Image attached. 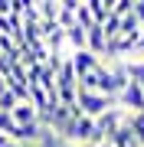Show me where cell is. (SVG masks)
Listing matches in <instances>:
<instances>
[{"instance_id": "obj_17", "label": "cell", "mask_w": 144, "mask_h": 147, "mask_svg": "<svg viewBox=\"0 0 144 147\" xmlns=\"http://www.w3.org/2000/svg\"><path fill=\"white\" fill-rule=\"evenodd\" d=\"M131 10H134V0H118V3L112 7L115 16H124V13H131Z\"/></svg>"}, {"instance_id": "obj_13", "label": "cell", "mask_w": 144, "mask_h": 147, "mask_svg": "<svg viewBox=\"0 0 144 147\" xmlns=\"http://www.w3.org/2000/svg\"><path fill=\"white\" fill-rule=\"evenodd\" d=\"M0 134H7L13 141V134H16V121L10 118V111H0Z\"/></svg>"}, {"instance_id": "obj_27", "label": "cell", "mask_w": 144, "mask_h": 147, "mask_svg": "<svg viewBox=\"0 0 144 147\" xmlns=\"http://www.w3.org/2000/svg\"><path fill=\"white\" fill-rule=\"evenodd\" d=\"M0 36H3V33H0Z\"/></svg>"}, {"instance_id": "obj_23", "label": "cell", "mask_w": 144, "mask_h": 147, "mask_svg": "<svg viewBox=\"0 0 144 147\" xmlns=\"http://www.w3.org/2000/svg\"><path fill=\"white\" fill-rule=\"evenodd\" d=\"M101 3H105V7H108V10H112V7L118 3V0H101Z\"/></svg>"}, {"instance_id": "obj_11", "label": "cell", "mask_w": 144, "mask_h": 147, "mask_svg": "<svg viewBox=\"0 0 144 147\" xmlns=\"http://www.w3.org/2000/svg\"><path fill=\"white\" fill-rule=\"evenodd\" d=\"M101 33H105V36H118V33H121V16L108 13L105 20H101Z\"/></svg>"}, {"instance_id": "obj_24", "label": "cell", "mask_w": 144, "mask_h": 147, "mask_svg": "<svg viewBox=\"0 0 144 147\" xmlns=\"http://www.w3.org/2000/svg\"><path fill=\"white\" fill-rule=\"evenodd\" d=\"M7 88V79H3V75H0V92H3Z\"/></svg>"}, {"instance_id": "obj_7", "label": "cell", "mask_w": 144, "mask_h": 147, "mask_svg": "<svg viewBox=\"0 0 144 147\" xmlns=\"http://www.w3.org/2000/svg\"><path fill=\"white\" fill-rule=\"evenodd\" d=\"M105 141L112 144V147H144V144H138V137L131 134V127H128V124L115 127V131H112V134L105 137Z\"/></svg>"}, {"instance_id": "obj_3", "label": "cell", "mask_w": 144, "mask_h": 147, "mask_svg": "<svg viewBox=\"0 0 144 147\" xmlns=\"http://www.w3.org/2000/svg\"><path fill=\"white\" fill-rule=\"evenodd\" d=\"M115 101H118L124 111H144V85H141L138 79H128V85L118 92Z\"/></svg>"}, {"instance_id": "obj_14", "label": "cell", "mask_w": 144, "mask_h": 147, "mask_svg": "<svg viewBox=\"0 0 144 147\" xmlns=\"http://www.w3.org/2000/svg\"><path fill=\"white\" fill-rule=\"evenodd\" d=\"M75 23H79L82 30H89V26H95V20H92V13H89V7L82 3L79 10H75Z\"/></svg>"}, {"instance_id": "obj_5", "label": "cell", "mask_w": 144, "mask_h": 147, "mask_svg": "<svg viewBox=\"0 0 144 147\" xmlns=\"http://www.w3.org/2000/svg\"><path fill=\"white\" fill-rule=\"evenodd\" d=\"M69 62L75 69V75H85V72H95L105 59L95 56V53H89V49H72V53H69Z\"/></svg>"}, {"instance_id": "obj_10", "label": "cell", "mask_w": 144, "mask_h": 147, "mask_svg": "<svg viewBox=\"0 0 144 147\" xmlns=\"http://www.w3.org/2000/svg\"><path fill=\"white\" fill-rule=\"evenodd\" d=\"M66 46L69 49H85V30H82L79 23H72V26L66 30Z\"/></svg>"}, {"instance_id": "obj_22", "label": "cell", "mask_w": 144, "mask_h": 147, "mask_svg": "<svg viewBox=\"0 0 144 147\" xmlns=\"http://www.w3.org/2000/svg\"><path fill=\"white\" fill-rule=\"evenodd\" d=\"M79 147H112L108 141H98V144H79Z\"/></svg>"}, {"instance_id": "obj_16", "label": "cell", "mask_w": 144, "mask_h": 147, "mask_svg": "<svg viewBox=\"0 0 144 147\" xmlns=\"http://www.w3.org/2000/svg\"><path fill=\"white\" fill-rule=\"evenodd\" d=\"M16 101H20V98H16L10 88H3V92H0V111H13V105H16Z\"/></svg>"}, {"instance_id": "obj_12", "label": "cell", "mask_w": 144, "mask_h": 147, "mask_svg": "<svg viewBox=\"0 0 144 147\" xmlns=\"http://www.w3.org/2000/svg\"><path fill=\"white\" fill-rule=\"evenodd\" d=\"M85 7H89V13H92V20H95V23H101L108 13H112L105 3H101V0H85Z\"/></svg>"}, {"instance_id": "obj_6", "label": "cell", "mask_w": 144, "mask_h": 147, "mask_svg": "<svg viewBox=\"0 0 144 147\" xmlns=\"http://www.w3.org/2000/svg\"><path fill=\"white\" fill-rule=\"evenodd\" d=\"M105 46H108V36L101 33V23H95V26H89V30H85V49L105 59Z\"/></svg>"}, {"instance_id": "obj_26", "label": "cell", "mask_w": 144, "mask_h": 147, "mask_svg": "<svg viewBox=\"0 0 144 147\" xmlns=\"http://www.w3.org/2000/svg\"><path fill=\"white\" fill-rule=\"evenodd\" d=\"M134 3H144V0H134Z\"/></svg>"}, {"instance_id": "obj_19", "label": "cell", "mask_w": 144, "mask_h": 147, "mask_svg": "<svg viewBox=\"0 0 144 147\" xmlns=\"http://www.w3.org/2000/svg\"><path fill=\"white\" fill-rule=\"evenodd\" d=\"M134 56H144V23H141V30L134 33Z\"/></svg>"}, {"instance_id": "obj_18", "label": "cell", "mask_w": 144, "mask_h": 147, "mask_svg": "<svg viewBox=\"0 0 144 147\" xmlns=\"http://www.w3.org/2000/svg\"><path fill=\"white\" fill-rule=\"evenodd\" d=\"M30 7H36V3H33V0H10V10H13V13H20V16L26 13Z\"/></svg>"}, {"instance_id": "obj_2", "label": "cell", "mask_w": 144, "mask_h": 147, "mask_svg": "<svg viewBox=\"0 0 144 147\" xmlns=\"http://www.w3.org/2000/svg\"><path fill=\"white\" fill-rule=\"evenodd\" d=\"M98 141H105V137L98 134V127H95V118H89V115H75L72 121V131H69V144H98Z\"/></svg>"}, {"instance_id": "obj_25", "label": "cell", "mask_w": 144, "mask_h": 147, "mask_svg": "<svg viewBox=\"0 0 144 147\" xmlns=\"http://www.w3.org/2000/svg\"><path fill=\"white\" fill-rule=\"evenodd\" d=\"M20 147H39V144H20Z\"/></svg>"}, {"instance_id": "obj_28", "label": "cell", "mask_w": 144, "mask_h": 147, "mask_svg": "<svg viewBox=\"0 0 144 147\" xmlns=\"http://www.w3.org/2000/svg\"><path fill=\"white\" fill-rule=\"evenodd\" d=\"M82 3H85V0H82Z\"/></svg>"}, {"instance_id": "obj_8", "label": "cell", "mask_w": 144, "mask_h": 147, "mask_svg": "<svg viewBox=\"0 0 144 147\" xmlns=\"http://www.w3.org/2000/svg\"><path fill=\"white\" fill-rule=\"evenodd\" d=\"M10 118L16 121V124H33V121H36V108H33L30 101H16L13 111H10Z\"/></svg>"}, {"instance_id": "obj_9", "label": "cell", "mask_w": 144, "mask_h": 147, "mask_svg": "<svg viewBox=\"0 0 144 147\" xmlns=\"http://www.w3.org/2000/svg\"><path fill=\"white\" fill-rule=\"evenodd\" d=\"M124 124L131 127V134L138 137V144H144V111H128L124 115Z\"/></svg>"}, {"instance_id": "obj_4", "label": "cell", "mask_w": 144, "mask_h": 147, "mask_svg": "<svg viewBox=\"0 0 144 147\" xmlns=\"http://www.w3.org/2000/svg\"><path fill=\"white\" fill-rule=\"evenodd\" d=\"M124 115H128V111H124L121 105H112V108H105V111H101V115L95 118V127H98V134H101V137H108V134L115 131V127H121V124H124Z\"/></svg>"}, {"instance_id": "obj_21", "label": "cell", "mask_w": 144, "mask_h": 147, "mask_svg": "<svg viewBox=\"0 0 144 147\" xmlns=\"http://www.w3.org/2000/svg\"><path fill=\"white\" fill-rule=\"evenodd\" d=\"M131 13H134V16H138V20L144 23V3H134V10H131Z\"/></svg>"}, {"instance_id": "obj_20", "label": "cell", "mask_w": 144, "mask_h": 147, "mask_svg": "<svg viewBox=\"0 0 144 147\" xmlns=\"http://www.w3.org/2000/svg\"><path fill=\"white\" fill-rule=\"evenodd\" d=\"M82 7V0H59V10H69V13H75Z\"/></svg>"}, {"instance_id": "obj_15", "label": "cell", "mask_w": 144, "mask_h": 147, "mask_svg": "<svg viewBox=\"0 0 144 147\" xmlns=\"http://www.w3.org/2000/svg\"><path fill=\"white\" fill-rule=\"evenodd\" d=\"M138 30H141V20L134 13H124L121 16V33H138Z\"/></svg>"}, {"instance_id": "obj_1", "label": "cell", "mask_w": 144, "mask_h": 147, "mask_svg": "<svg viewBox=\"0 0 144 147\" xmlns=\"http://www.w3.org/2000/svg\"><path fill=\"white\" fill-rule=\"evenodd\" d=\"M118 105V101L112 98V95H101V92H89V88H75V108L82 111V115L89 118H98L105 108Z\"/></svg>"}]
</instances>
